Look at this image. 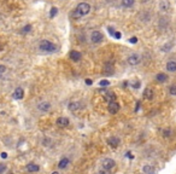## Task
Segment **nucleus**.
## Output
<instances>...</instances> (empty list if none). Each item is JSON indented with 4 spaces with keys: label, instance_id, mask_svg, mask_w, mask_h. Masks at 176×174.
I'll return each instance as SVG.
<instances>
[{
    "label": "nucleus",
    "instance_id": "obj_1",
    "mask_svg": "<svg viewBox=\"0 0 176 174\" xmlns=\"http://www.w3.org/2000/svg\"><path fill=\"white\" fill-rule=\"evenodd\" d=\"M90 11V5L87 3H80L76 9H75V12H74V16L75 17H82V16H86L88 15Z\"/></svg>",
    "mask_w": 176,
    "mask_h": 174
},
{
    "label": "nucleus",
    "instance_id": "obj_2",
    "mask_svg": "<svg viewBox=\"0 0 176 174\" xmlns=\"http://www.w3.org/2000/svg\"><path fill=\"white\" fill-rule=\"evenodd\" d=\"M39 47L41 51H45V52H54V51L57 50V46L54 44H52L51 41H48V40H42V41H40Z\"/></svg>",
    "mask_w": 176,
    "mask_h": 174
},
{
    "label": "nucleus",
    "instance_id": "obj_3",
    "mask_svg": "<svg viewBox=\"0 0 176 174\" xmlns=\"http://www.w3.org/2000/svg\"><path fill=\"white\" fill-rule=\"evenodd\" d=\"M115 166H116V162H115V160H112V158H104L102 161V167L106 171L112 169V168H115Z\"/></svg>",
    "mask_w": 176,
    "mask_h": 174
},
{
    "label": "nucleus",
    "instance_id": "obj_4",
    "mask_svg": "<svg viewBox=\"0 0 176 174\" xmlns=\"http://www.w3.org/2000/svg\"><path fill=\"white\" fill-rule=\"evenodd\" d=\"M90 41H92L93 44H99L103 41V34L98 32V30H95V32L92 33V35H90Z\"/></svg>",
    "mask_w": 176,
    "mask_h": 174
},
{
    "label": "nucleus",
    "instance_id": "obj_5",
    "mask_svg": "<svg viewBox=\"0 0 176 174\" xmlns=\"http://www.w3.org/2000/svg\"><path fill=\"white\" fill-rule=\"evenodd\" d=\"M109 112L110 114H117L118 110H119V104L117 103V102H110L109 103Z\"/></svg>",
    "mask_w": 176,
    "mask_h": 174
},
{
    "label": "nucleus",
    "instance_id": "obj_6",
    "mask_svg": "<svg viewBox=\"0 0 176 174\" xmlns=\"http://www.w3.org/2000/svg\"><path fill=\"white\" fill-rule=\"evenodd\" d=\"M51 103H48V102H41V103L38 104V109L42 112H47L51 110Z\"/></svg>",
    "mask_w": 176,
    "mask_h": 174
},
{
    "label": "nucleus",
    "instance_id": "obj_7",
    "mask_svg": "<svg viewBox=\"0 0 176 174\" xmlns=\"http://www.w3.org/2000/svg\"><path fill=\"white\" fill-rule=\"evenodd\" d=\"M127 60H128V63H129L130 65H136V64L140 63V56H139V54L133 53V54H130V56H129Z\"/></svg>",
    "mask_w": 176,
    "mask_h": 174
},
{
    "label": "nucleus",
    "instance_id": "obj_8",
    "mask_svg": "<svg viewBox=\"0 0 176 174\" xmlns=\"http://www.w3.org/2000/svg\"><path fill=\"white\" fill-rule=\"evenodd\" d=\"M57 126L58 127H62V128H65V127H68L69 126V119L68 117H58L57 119Z\"/></svg>",
    "mask_w": 176,
    "mask_h": 174
},
{
    "label": "nucleus",
    "instance_id": "obj_9",
    "mask_svg": "<svg viewBox=\"0 0 176 174\" xmlns=\"http://www.w3.org/2000/svg\"><path fill=\"white\" fill-rule=\"evenodd\" d=\"M153 97H154V92L152 88H150V87H147L146 90L144 91V98L145 99H147V100H152L153 99Z\"/></svg>",
    "mask_w": 176,
    "mask_h": 174
},
{
    "label": "nucleus",
    "instance_id": "obj_10",
    "mask_svg": "<svg viewBox=\"0 0 176 174\" xmlns=\"http://www.w3.org/2000/svg\"><path fill=\"white\" fill-rule=\"evenodd\" d=\"M24 97V91L22 87H17L16 90L13 91V98L15 99H22Z\"/></svg>",
    "mask_w": 176,
    "mask_h": 174
},
{
    "label": "nucleus",
    "instance_id": "obj_11",
    "mask_svg": "<svg viewBox=\"0 0 176 174\" xmlns=\"http://www.w3.org/2000/svg\"><path fill=\"white\" fill-rule=\"evenodd\" d=\"M107 144L111 147H117L119 145V139L117 137H110L107 139Z\"/></svg>",
    "mask_w": 176,
    "mask_h": 174
},
{
    "label": "nucleus",
    "instance_id": "obj_12",
    "mask_svg": "<svg viewBox=\"0 0 176 174\" xmlns=\"http://www.w3.org/2000/svg\"><path fill=\"white\" fill-rule=\"evenodd\" d=\"M69 56H70V59L74 60V62H78V60L81 59V57H82L81 53H80L78 51H75V50H74V51H71Z\"/></svg>",
    "mask_w": 176,
    "mask_h": 174
},
{
    "label": "nucleus",
    "instance_id": "obj_13",
    "mask_svg": "<svg viewBox=\"0 0 176 174\" xmlns=\"http://www.w3.org/2000/svg\"><path fill=\"white\" fill-rule=\"evenodd\" d=\"M165 66H167V70L170 71V73H176V62L175 60H169Z\"/></svg>",
    "mask_w": 176,
    "mask_h": 174
},
{
    "label": "nucleus",
    "instance_id": "obj_14",
    "mask_svg": "<svg viewBox=\"0 0 176 174\" xmlns=\"http://www.w3.org/2000/svg\"><path fill=\"white\" fill-rule=\"evenodd\" d=\"M69 163H70L69 158H68V157H63L62 160L59 161V163H58V168H59V169H64V168L68 167Z\"/></svg>",
    "mask_w": 176,
    "mask_h": 174
},
{
    "label": "nucleus",
    "instance_id": "obj_15",
    "mask_svg": "<svg viewBox=\"0 0 176 174\" xmlns=\"http://www.w3.org/2000/svg\"><path fill=\"white\" fill-rule=\"evenodd\" d=\"M27 171L30 173H35L40 171V167L38 165H35V163H29V165H27Z\"/></svg>",
    "mask_w": 176,
    "mask_h": 174
},
{
    "label": "nucleus",
    "instance_id": "obj_16",
    "mask_svg": "<svg viewBox=\"0 0 176 174\" xmlns=\"http://www.w3.org/2000/svg\"><path fill=\"white\" fill-rule=\"evenodd\" d=\"M142 171H144L145 174H154L156 173V168L153 166H151V165H146V166H144Z\"/></svg>",
    "mask_w": 176,
    "mask_h": 174
},
{
    "label": "nucleus",
    "instance_id": "obj_17",
    "mask_svg": "<svg viewBox=\"0 0 176 174\" xmlns=\"http://www.w3.org/2000/svg\"><path fill=\"white\" fill-rule=\"evenodd\" d=\"M69 109L71 111L80 110V109H81V103H80V102H73V103L69 104Z\"/></svg>",
    "mask_w": 176,
    "mask_h": 174
},
{
    "label": "nucleus",
    "instance_id": "obj_18",
    "mask_svg": "<svg viewBox=\"0 0 176 174\" xmlns=\"http://www.w3.org/2000/svg\"><path fill=\"white\" fill-rule=\"evenodd\" d=\"M167 79H168V76L164 73H159V74L156 75V81H157V82H165Z\"/></svg>",
    "mask_w": 176,
    "mask_h": 174
},
{
    "label": "nucleus",
    "instance_id": "obj_19",
    "mask_svg": "<svg viewBox=\"0 0 176 174\" xmlns=\"http://www.w3.org/2000/svg\"><path fill=\"white\" fill-rule=\"evenodd\" d=\"M163 135H164L165 139H169V138H171V135H173L171 128H165V130L163 131Z\"/></svg>",
    "mask_w": 176,
    "mask_h": 174
},
{
    "label": "nucleus",
    "instance_id": "obj_20",
    "mask_svg": "<svg viewBox=\"0 0 176 174\" xmlns=\"http://www.w3.org/2000/svg\"><path fill=\"white\" fill-rule=\"evenodd\" d=\"M135 3V0H122V5L124 7H132Z\"/></svg>",
    "mask_w": 176,
    "mask_h": 174
},
{
    "label": "nucleus",
    "instance_id": "obj_21",
    "mask_svg": "<svg viewBox=\"0 0 176 174\" xmlns=\"http://www.w3.org/2000/svg\"><path fill=\"white\" fill-rule=\"evenodd\" d=\"M105 99H106L109 103L110 102H115V99H116V94L115 93H107L106 97H105Z\"/></svg>",
    "mask_w": 176,
    "mask_h": 174
},
{
    "label": "nucleus",
    "instance_id": "obj_22",
    "mask_svg": "<svg viewBox=\"0 0 176 174\" xmlns=\"http://www.w3.org/2000/svg\"><path fill=\"white\" fill-rule=\"evenodd\" d=\"M169 93L171 96H176V85H171L169 87Z\"/></svg>",
    "mask_w": 176,
    "mask_h": 174
},
{
    "label": "nucleus",
    "instance_id": "obj_23",
    "mask_svg": "<svg viewBox=\"0 0 176 174\" xmlns=\"http://www.w3.org/2000/svg\"><path fill=\"white\" fill-rule=\"evenodd\" d=\"M30 30H32V25H30V24H27V25H24V27H23L22 33H23V34H26V33H29Z\"/></svg>",
    "mask_w": 176,
    "mask_h": 174
},
{
    "label": "nucleus",
    "instance_id": "obj_24",
    "mask_svg": "<svg viewBox=\"0 0 176 174\" xmlns=\"http://www.w3.org/2000/svg\"><path fill=\"white\" fill-rule=\"evenodd\" d=\"M160 9L164 10V11H167V10L169 9V3L168 1H163L162 4H160Z\"/></svg>",
    "mask_w": 176,
    "mask_h": 174
},
{
    "label": "nucleus",
    "instance_id": "obj_25",
    "mask_svg": "<svg viewBox=\"0 0 176 174\" xmlns=\"http://www.w3.org/2000/svg\"><path fill=\"white\" fill-rule=\"evenodd\" d=\"M99 86H102V87L110 86V81H107V80H102V81L99 82Z\"/></svg>",
    "mask_w": 176,
    "mask_h": 174
},
{
    "label": "nucleus",
    "instance_id": "obj_26",
    "mask_svg": "<svg viewBox=\"0 0 176 174\" xmlns=\"http://www.w3.org/2000/svg\"><path fill=\"white\" fill-rule=\"evenodd\" d=\"M57 12H58V9L57 7H52L51 9V12H49V16L51 17H54L57 15Z\"/></svg>",
    "mask_w": 176,
    "mask_h": 174
},
{
    "label": "nucleus",
    "instance_id": "obj_27",
    "mask_svg": "<svg viewBox=\"0 0 176 174\" xmlns=\"http://www.w3.org/2000/svg\"><path fill=\"white\" fill-rule=\"evenodd\" d=\"M5 171H6V165L5 163H0V174H3Z\"/></svg>",
    "mask_w": 176,
    "mask_h": 174
},
{
    "label": "nucleus",
    "instance_id": "obj_28",
    "mask_svg": "<svg viewBox=\"0 0 176 174\" xmlns=\"http://www.w3.org/2000/svg\"><path fill=\"white\" fill-rule=\"evenodd\" d=\"M5 71H6V66H5V65H3V64H0V75H1V74H4Z\"/></svg>",
    "mask_w": 176,
    "mask_h": 174
},
{
    "label": "nucleus",
    "instance_id": "obj_29",
    "mask_svg": "<svg viewBox=\"0 0 176 174\" xmlns=\"http://www.w3.org/2000/svg\"><path fill=\"white\" fill-rule=\"evenodd\" d=\"M113 37L116 38V39H121V37H122V34H121L119 32H115V34H113Z\"/></svg>",
    "mask_w": 176,
    "mask_h": 174
},
{
    "label": "nucleus",
    "instance_id": "obj_30",
    "mask_svg": "<svg viewBox=\"0 0 176 174\" xmlns=\"http://www.w3.org/2000/svg\"><path fill=\"white\" fill-rule=\"evenodd\" d=\"M129 41H130V43H132V44H135V43H136V41H138V40H136V38H135V37H133L132 39H130V40H129Z\"/></svg>",
    "mask_w": 176,
    "mask_h": 174
},
{
    "label": "nucleus",
    "instance_id": "obj_31",
    "mask_svg": "<svg viewBox=\"0 0 176 174\" xmlns=\"http://www.w3.org/2000/svg\"><path fill=\"white\" fill-rule=\"evenodd\" d=\"M140 87V82H135L134 84V88H139Z\"/></svg>",
    "mask_w": 176,
    "mask_h": 174
},
{
    "label": "nucleus",
    "instance_id": "obj_32",
    "mask_svg": "<svg viewBox=\"0 0 176 174\" xmlns=\"http://www.w3.org/2000/svg\"><path fill=\"white\" fill-rule=\"evenodd\" d=\"M1 157H3V158H6V157H7V153H6V152H1Z\"/></svg>",
    "mask_w": 176,
    "mask_h": 174
},
{
    "label": "nucleus",
    "instance_id": "obj_33",
    "mask_svg": "<svg viewBox=\"0 0 176 174\" xmlns=\"http://www.w3.org/2000/svg\"><path fill=\"white\" fill-rule=\"evenodd\" d=\"M109 33H110V34H111V35H113V34H115V32H113V29H112V28H109Z\"/></svg>",
    "mask_w": 176,
    "mask_h": 174
},
{
    "label": "nucleus",
    "instance_id": "obj_34",
    "mask_svg": "<svg viewBox=\"0 0 176 174\" xmlns=\"http://www.w3.org/2000/svg\"><path fill=\"white\" fill-rule=\"evenodd\" d=\"M107 172H109V171L104 169V171H102V172H99V174H107Z\"/></svg>",
    "mask_w": 176,
    "mask_h": 174
},
{
    "label": "nucleus",
    "instance_id": "obj_35",
    "mask_svg": "<svg viewBox=\"0 0 176 174\" xmlns=\"http://www.w3.org/2000/svg\"><path fill=\"white\" fill-rule=\"evenodd\" d=\"M86 84H87V85H92V80L87 79V80H86Z\"/></svg>",
    "mask_w": 176,
    "mask_h": 174
},
{
    "label": "nucleus",
    "instance_id": "obj_36",
    "mask_svg": "<svg viewBox=\"0 0 176 174\" xmlns=\"http://www.w3.org/2000/svg\"><path fill=\"white\" fill-rule=\"evenodd\" d=\"M147 1H150V0H141V3H147Z\"/></svg>",
    "mask_w": 176,
    "mask_h": 174
},
{
    "label": "nucleus",
    "instance_id": "obj_37",
    "mask_svg": "<svg viewBox=\"0 0 176 174\" xmlns=\"http://www.w3.org/2000/svg\"><path fill=\"white\" fill-rule=\"evenodd\" d=\"M52 174H59V173H58V172H53Z\"/></svg>",
    "mask_w": 176,
    "mask_h": 174
},
{
    "label": "nucleus",
    "instance_id": "obj_38",
    "mask_svg": "<svg viewBox=\"0 0 176 174\" xmlns=\"http://www.w3.org/2000/svg\"><path fill=\"white\" fill-rule=\"evenodd\" d=\"M0 51H1V47H0Z\"/></svg>",
    "mask_w": 176,
    "mask_h": 174
},
{
    "label": "nucleus",
    "instance_id": "obj_39",
    "mask_svg": "<svg viewBox=\"0 0 176 174\" xmlns=\"http://www.w3.org/2000/svg\"><path fill=\"white\" fill-rule=\"evenodd\" d=\"M10 174H13V173H10Z\"/></svg>",
    "mask_w": 176,
    "mask_h": 174
}]
</instances>
